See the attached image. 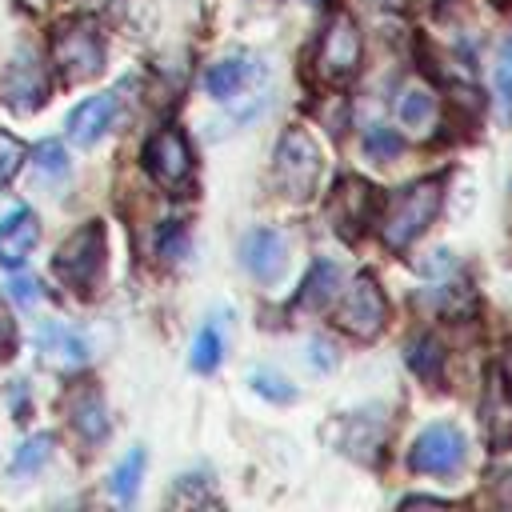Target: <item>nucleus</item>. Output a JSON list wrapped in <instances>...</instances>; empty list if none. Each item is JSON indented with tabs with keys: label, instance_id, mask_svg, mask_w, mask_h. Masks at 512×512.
I'll list each match as a JSON object with an SVG mask.
<instances>
[{
	"label": "nucleus",
	"instance_id": "obj_1",
	"mask_svg": "<svg viewBox=\"0 0 512 512\" xmlns=\"http://www.w3.org/2000/svg\"><path fill=\"white\" fill-rule=\"evenodd\" d=\"M440 196H444V184L432 180V176L412 180L408 188L392 192L388 204H384V212H380V224H376L384 248L404 252V248H408V244L436 220V212H440Z\"/></svg>",
	"mask_w": 512,
	"mask_h": 512
},
{
	"label": "nucleus",
	"instance_id": "obj_2",
	"mask_svg": "<svg viewBox=\"0 0 512 512\" xmlns=\"http://www.w3.org/2000/svg\"><path fill=\"white\" fill-rule=\"evenodd\" d=\"M48 60L64 84H84L104 72V36L88 16H68L52 28Z\"/></svg>",
	"mask_w": 512,
	"mask_h": 512
},
{
	"label": "nucleus",
	"instance_id": "obj_3",
	"mask_svg": "<svg viewBox=\"0 0 512 512\" xmlns=\"http://www.w3.org/2000/svg\"><path fill=\"white\" fill-rule=\"evenodd\" d=\"M52 268H56V276H60L76 296H92V292L104 284V272H108V236H104V224H100V220L80 224V228L56 248Z\"/></svg>",
	"mask_w": 512,
	"mask_h": 512
},
{
	"label": "nucleus",
	"instance_id": "obj_4",
	"mask_svg": "<svg viewBox=\"0 0 512 512\" xmlns=\"http://www.w3.org/2000/svg\"><path fill=\"white\" fill-rule=\"evenodd\" d=\"M320 168H324V156H320V144L312 140V132L300 128V124L284 128V136L276 144V156H272L276 192L288 196V200H308L316 192Z\"/></svg>",
	"mask_w": 512,
	"mask_h": 512
},
{
	"label": "nucleus",
	"instance_id": "obj_5",
	"mask_svg": "<svg viewBox=\"0 0 512 512\" xmlns=\"http://www.w3.org/2000/svg\"><path fill=\"white\" fill-rule=\"evenodd\" d=\"M332 324L344 328L356 340H372L388 324V296L376 284L372 272H360L336 300H332Z\"/></svg>",
	"mask_w": 512,
	"mask_h": 512
},
{
	"label": "nucleus",
	"instance_id": "obj_6",
	"mask_svg": "<svg viewBox=\"0 0 512 512\" xmlns=\"http://www.w3.org/2000/svg\"><path fill=\"white\" fill-rule=\"evenodd\" d=\"M144 168L148 176L168 188L172 196H188L192 192V176H196V160H192V144L180 128L164 124L144 140Z\"/></svg>",
	"mask_w": 512,
	"mask_h": 512
},
{
	"label": "nucleus",
	"instance_id": "obj_7",
	"mask_svg": "<svg viewBox=\"0 0 512 512\" xmlns=\"http://www.w3.org/2000/svg\"><path fill=\"white\" fill-rule=\"evenodd\" d=\"M360 56H364L360 32H356L352 16H344V12H340V16L320 32V40H316L312 72H316V80H324V84L340 88V84H348V80L360 72Z\"/></svg>",
	"mask_w": 512,
	"mask_h": 512
},
{
	"label": "nucleus",
	"instance_id": "obj_8",
	"mask_svg": "<svg viewBox=\"0 0 512 512\" xmlns=\"http://www.w3.org/2000/svg\"><path fill=\"white\" fill-rule=\"evenodd\" d=\"M464 456H468L464 432L456 424L440 420V424H428L416 436V444L408 452V464H412V472H424V476H452V472H460Z\"/></svg>",
	"mask_w": 512,
	"mask_h": 512
},
{
	"label": "nucleus",
	"instance_id": "obj_9",
	"mask_svg": "<svg viewBox=\"0 0 512 512\" xmlns=\"http://www.w3.org/2000/svg\"><path fill=\"white\" fill-rule=\"evenodd\" d=\"M328 212H332V228L344 240H356L368 228L372 212H376V188L364 176H340L336 188H332Z\"/></svg>",
	"mask_w": 512,
	"mask_h": 512
},
{
	"label": "nucleus",
	"instance_id": "obj_10",
	"mask_svg": "<svg viewBox=\"0 0 512 512\" xmlns=\"http://www.w3.org/2000/svg\"><path fill=\"white\" fill-rule=\"evenodd\" d=\"M48 96V76H44V64L32 56V52H20L12 56V64L4 68V80H0V100L12 108V112H36Z\"/></svg>",
	"mask_w": 512,
	"mask_h": 512
},
{
	"label": "nucleus",
	"instance_id": "obj_11",
	"mask_svg": "<svg viewBox=\"0 0 512 512\" xmlns=\"http://www.w3.org/2000/svg\"><path fill=\"white\" fill-rule=\"evenodd\" d=\"M240 264H244L256 280H264V284L280 280L284 268H288L284 232H276V228H252V232H244V240H240Z\"/></svg>",
	"mask_w": 512,
	"mask_h": 512
},
{
	"label": "nucleus",
	"instance_id": "obj_12",
	"mask_svg": "<svg viewBox=\"0 0 512 512\" xmlns=\"http://www.w3.org/2000/svg\"><path fill=\"white\" fill-rule=\"evenodd\" d=\"M36 352L52 372H76L88 364V344L76 328L60 324V320H44L36 328Z\"/></svg>",
	"mask_w": 512,
	"mask_h": 512
},
{
	"label": "nucleus",
	"instance_id": "obj_13",
	"mask_svg": "<svg viewBox=\"0 0 512 512\" xmlns=\"http://www.w3.org/2000/svg\"><path fill=\"white\" fill-rule=\"evenodd\" d=\"M36 244H40V220H36V212L24 208V204L8 208L0 216V264L4 268H20L32 256Z\"/></svg>",
	"mask_w": 512,
	"mask_h": 512
},
{
	"label": "nucleus",
	"instance_id": "obj_14",
	"mask_svg": "<svg viewBox=\"0 0 512 512\" xmlns=\"http://www.w3.org/2000/svg\"><path fill=\"white\" fill-rule=\"evenodd\" d=\"M116 108H120V100L112 96V92H100V96H88V100H80L72 112H68V120H64V132H68V140L72 144H80V148H88V144H96L108 128H112V120H116Z\"/></svg>",
	"mask_w": 512,
	"mask_h": 512
},
{
	"label": "nucleus",
	"instance_id": "obj_15",
	"mask_svg": "<svg viewBox=\"0 0 512 512\" xmlns=\"http://www.w3.org/2000/svg\"><path fill=\"white\" fill-rule=\"evenodd\" d=\"M68 420L76 428L80 440L88 444H100L108 436V408H104V396L92 388V384H80L72 396H68Z\"/></svg>",
	"mask_w": 512,
	"mask_h": 512
},
{
	"label": "nucleus",
	"instance_id": "obj_16",
	"mask_svg": "<svg viewBox=\"0 0 512 512\" xmlns=\"http://www.w3.org/2000/svg\"><path fill=\"white\" fill-rule=\"evenodd\" d=\"M336 292H340V264L316 260V264L308 268V276H304V284H300L292 308H296V312H320V308H328V304L336 300Z\"/></svg>",
	"mask_w": 512,
	"mask_h": 512
},
{
	"label": "nucleus",
	"instance_id": "obj_17",
	"mask_svg": "<svg viewBox=\"0 0 512 512\" xmlns=\"http://www.w3.org/2000/svg\"><path fill=\"white\" fill-rule=\"evenodd\" d=\"M248 80H252V60H248V56H224V60L208 64V72H204V92H208L212 100H232Z\"/></svg>",
	"mask_w": 512,
	"mask_h": 512
},
{
	"label": "nucleus",
	"instance_id": "obj_18",
	"mask_svg": "<svg viewBox=\"0 0 512 512\" xmlns=\"http://www.w3.org/2000/svg\"><path fill=\"white\" fill-rule=\"evenodd\" d=\"M220 360H224V332H220V324L208 320V324L196 332V340H192V356H188V364H192V372L212 376V372L220 368Z\"/></svg>",
	"mask_w": 512,
	"mask_h": 512
},
{
	"label": "nucleus",
	"instance_id": "obj_19",
	"mask_svg": "<svg viewBox=\"0 0 512 512\" xmlns=\"http://www.w3.org/2000/svg\"><path fill=\"white\" fill-rule=\"evenodd\" d=\"M144 464H148L144 448H132V452L112 468V476H108V492H112V500L132 504V496H136V488H140V480H144Z\"/></svg>",
	"mask_w": 512,
	"mask_h": 512
},
{
	"label": "nucleus",
	"instance_id": "obj_20",
	"mask_svg": "<svg viewBox=\"0 0 512 512\" xmlns=\"http://www.w3.org/2000/svg\"><path fill=\"white\" fill-rule=\"evenodd\" d=\"M408 368H412L420 380H440V372H444V352H440V344H436L428 332L408 344Z\"/></svg>",
	"mask_w": 512,
	"mask_h": 512
},
{
	"label": "nucleus",
	"instance_id": "obj_21",
	"mask_svg": "<svg viewBox=\"0 0 512 512\" xmlns=\"http://www.w3.org/2000/svg\"><path fill=\"white\" fill-rule=\"evenodd\" d=\"M48 456H52V436H48V432L28 436V440L16 448V456H12V476H32V472H40V468L48 464Z\"/></svg>",
	"mask_w": 512,
	"mask_h": 512
},
{
	"label": "nucleus",
	"instance_id": "obj_22",
	"mask_svg": "<svg viewBox=\"0 0 512 512\" xmlns=\"http://www.w3.org/2000/svg\"><path fill=\"white\" fill-rule=\"evenodd\" d=\"M32 168L40 180H64L68 176V152L60 140H40L32 148Z\"/></svg>",
	"mask_w": 512,
	"mask_h": 512
},
{
	"label": "nucleus",
	"instance_id": "obj_23",
	"mask_svg": "<svg viewBox=\"0 0 512 512\" xmlns=\"http://www.w3.org/2000/svg\"><path fill=\"white\" fill-rule=\"evenodd\" d=\"M396 116H400V124H408V128H424L428 120H432V96L424 92V88H404L400 96H396Z\"/></svg>",
	"mask_w": 512,
	"mask_h": 512
},
{
	"label": "nucleus",
	"instance_id": "obj_24",
	"mask_svg": "<svg viewBox=\"0 0 512 512\" xmlns=\"http://www.w3.org/2000/svg\"><path fill=\"white\" fill-rule=\"evenodd\" d=\"M248 384H252V392H260V396L272 400V404H292V400H296V388L288 384V376H280V372H272V368H252Z\"/></svg>",
	"mask_w": 512,
	"mask_h": 512
},
{
	"label": "nucleus",
	"instance_id": "obj_25",
	"mask_svg": "<svg viewBox=\"0 0 512 512\" xmlns=\"http://www.w3.org/2000/svg\"><path fill=\"white\" fill-rule=\"evenodd\" d=\"M24 160H28L24 140H20V136H12L8 128H0V188L16 180V172L24 168Z\"/></svg>",
	"mask_w": 512,
	"mask_h": 512
},
{
	"label": "nucleus",
	"instance_id": "obj_26",
	"mask_svg": "<svg viewBox=\"0 0 512 512\" xmlns=\"http://www.w3.org/2000/svg\"><path fill=\"white\" fill-rule=\"evenodd\" d=\"M400 148H404V140H400L396 128L376 124V128H368V136H364V152H368L372 160H380V164H388L392 156H400Z\"/></svg>",
	"mask_w": 512,
	"mask_h": 512
},
{
	"label": "nucleus",
	"instance_id": "obj_27",
	"mask_svg": "<svg viewBox=\"0 0 512 512\" xmlns=\"http://www.w3.org/2000/svg\"><path fill=\"white\" fill-rule=\"evenodd\" d=\"M16 340H20L16 316H12V308L0 300V364H4V360H12V352H16Z\"/></svg>",
	"mask_w": 512,
	"mask_h": 512
},
{
	"label": "nucleus",
	"instance_id": "obj_28",
	"mask_svg": "<svg viewBox=\"0 0 512 512\" xmlns=\"http://www.w3.org/2000/svg\"><path fill=\"white\" fill-rule=\"evenodd\" d=\"M496 92H500L504 104H512V40L496 56Z\"/></svg>",
	"mask_w": 512,
	"mask_h": 512
},
{
	"label": "nucleus",
	"instance_id": "obj_29",
	"mask_svg": "<svg viewBox=\"0 0 512 512\" xmlns=\"http://www.w3.org/2000/svg\"><path fill=\"white\" fill-rule=\"evenodd\" d=\"M184 248H188V232L176 228V224H168V228L160 232V256H164V260H180Z\"/></svg>",
	"mask_w": 512,
	"mask_h": 512
},
{
	"label": "nucleus",
	"instance_id": "obj_30",
	"mask_svg": "<svg viewBox=\"0 0 512 512\" xmlns=\"http://www.w3.org/2000/svg\"><path fill=\"white\" fill-rule=\"evenodd\" d=\"M8 292H12V300H16V304H36V296H40V284H36L28 272H16V276L8 280Z\"/></svg>",
	"mask_w": 512,
	"mask_h": 512
},
{
	"label": "nucleus",
	"instance_id": "obj_31",
	"mask_svg": "<svg viewBox=\"0 0 512 512\" xmlns=\"http://www.w3.org/2000/svg\"><path fill=\"white\" fill-rule=\"evenodd\" d=\"M308 348H312V352H308V360H312V368H316V372H332V368H336V348H332L328 340H320V336H316Z\"/></svg>",
	"mask_w": 512,
	"mask_h": 512
},
{
	"label": "nucleus",
	"instance_id": "obj_32",
	"mask_svg": "<svg viewBox=\"0 0 512 512\" xmlns=\"http://www.w3.org/2000/svg\"><path fill=\"white\" fill-rule=\"evenodd\" d=\"M500 380H504V392H508V400H512V340H508V348H504V356H500Z\"/></svg>",
	"mask_w": 512,
	"mask_h": 512
},
{
	"label": "nucleus",
	"instance_id": "obj_33",
	"mask_svg": "<svg viewBox=\"0 0 512 512\" xmlns=\"http://www.w3.org/2000/svg\"><path fill=\"white\" fill-rule=\"evenodd\" d=\"M20 4H24V8H32V12H36V8H44V4H48V0H20Z\"/></svg>",
	"mask_w": 512,
	"mask_h": 512
},
{
	"label": "nucleus",
	"instance_id": "obj_34",
	"mask_svg": "<svg viewBox=\"0 0 512 512\" xmlns=\"http://www.w3.org/2000/svg\"><path fill=\"white\" fill-rule=\"evenodd\" d=\"M92 4H112V0H92Z\"/></svg>",
	"mask_w": 512,
	"mask_h": 512
},
{
	"label": "nucleus",
	"instance_id": "obj_35",
	"mask_svg": "<svg viewBox=\"0 0 512 512\" xmlns=\"http://www.w3.org/2000/svg\"><path fill=\"white\" fill-rule=\"evenodd\" d=\"M312 4H328V0H312Z\"/></svg>",
	"mask_w": 512,
	"mask_h": 512
}]
</instances>
